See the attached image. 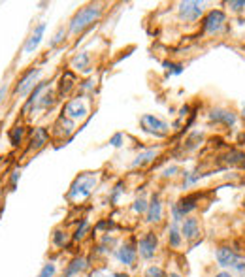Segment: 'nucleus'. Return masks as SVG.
<instances>
[{
    "mask_svg": "<svg viewBox=\"0 0 245 277\" xmlns=\"http://www.w3.org/2000/svg\"><path fill=\"white\" fill-rule=\"evenodd\" d=\"M19 178H21V174H19V172H14V174H12V188L16 187V183H17Z\"/></svg>",
    "mask_w": 245,
    "mask_h": 277,
    "instance_id": "ea45409f",
    "label": "nucleus"
},
{
    "mask_svg": "<svg viewBox=\"0 0 245 277\" xmlns=\"http://www.w3.org/2000/svg\"><path fill=\"white\" fill-rule=\"evenodd\" d=\"M66 242H68L66 232H62V230H55V232H53V244L57 245V247H64Z\"/></svg>",
    "mask_w": 245,
    "mask_h": 277,
    "instance_id": "c85d7f7f",
    "label": "nucleus"
},
{
    "mask_svg": "<svg viewBox=\"0 0 245 277\" xmlns=\"http://www.w3.org/2000/svg\"><path fill=\"white\" fill-rule=\"evenodd\" d=\"M122 187H124V185H122V181H119V183H117V185L114 187L112 194H110V202H112V204H117V202H119V196H121L122 190H124Z\"/></svg>",
    "mask_w": 245,
    "mask_h": 277,
    "instance_id": "c756f323",
    "label": "nucleus"
},
{
    "mask_svg": "<svg viewBox=\"0 0 245 277\" xmlns=\"http://www.w3.org/2000/svg\"><path fill=\"white\" fill-rule=\"evenodd\" d=\"M87 268H89V260H87L85 256H76V258H72V260H70V264L66 266L64 277L80 276V274H82V272H85Z\"/></svg>",
    "mask_w": 245,
    "mask_h": 277,
    "instance_id": "f3484780",
    "label": "nucleus"
},
{
    "mask_svg": "<svg viewBox=\"0 0 245 277\" xmlns=\"http://www.w3.org/2000/svg\"><path fill=\"white\" fill-rule=\"evenodd\" d=\"M90 277H126V276L117 274V272H110V270H94Z\"/></svg>",
    "mask_w": 245,
    "mask_h": 277,
    "instance_id": "7c9ffc66",
    "label": "nucleus"
},
{
    "mask_svg": "<svg viewBox=\"0 0 245 277\" xmlns=\"http://www.w3.org/2000/svg\"><path fill=\"white\" fill-rule=\"evenodd\" d=\"M168 68V74H181L183 72V66L181 64H166Z\"/></svg>",
    "mask_w": 245,
    "mask_h": 277,
    "instance_id": "e433bc0d",
    "label": "nucleus"
},
{
    "mask_svg": "<svg viewBox=\"0 0 245 277\" xmlns=\"http://www.w3.org/2000/svg\"><path fill=\"white\" fill-rule=\"evenodd\" d=\"M74 128H76L74 121H72V119H68V117L62 114L57 119V122H55V126H53V132H55L57 136H64V138H68V136H70V134L74 132Z\"/></svg>",
    "mask_w": 245,
    "mask_h": 277,
    "instance_id": "a211bd4d",
    "label": "nucleus"
},
{
    "mask_svg": "<svg viewBox=\"0 0 245 277\" xmlns=\"http://www.w3.org/2000/svg\"><path fill=\"white\" fill-rule=\"evenodd\" d=\"M70 66H72L74 70H78V72H89L90 68V55L87 51H82V53H78L76 57L70 60Z\"/></svg>",
    "mask_w": 245,
    "mask_h": 277,
    "instance_id": "6ab92c4d",
    "label": "nucleus"
},
{
    "mask_svg": "<svg viewBox=\"0 0 245 277\" xmlns=\"http://www.w3.org/2000/svg\"><path fill=\"white\" fill-rule=\"evenodd\" d=\"M102 12H104L102 4H87V6L80 8L72 16L70 23H68V32L72 34V36L82 34L92 23H96L98 19H100V16H102Z\"/></svg>",
    "mask_w": 245,
    "mask_h": 277,
    "instance_id": "f257e3e1",
    "label": "nucleus"
},
{
    "mask_svg": "<svg viewBox=\"0 0 245 277\" xmlns=\"http://www.w3.org/2000/svg\"><path fill=\"white\" fill-rule=\"evenodd\" d=\"M198 198H200L198 194H188L185 198H181L180 202L172 204V220L176 224H181L183 219H187L188 215L198 208Z\"/></svg>",
    "mask_w": 245,
    "mask_h": 277,
    "instance_id": "7ed1b4c3",
    "label": "nucleus"
},
{
    "mask_svg": "<svg viewBox=\"0 0 245 277\" xmlns=\"http://www.w3.org/2000/svg\"><path fill=\"white\" fill-rule=\"evenodd\" d=\"M162 202H160V198L156 194H153V198L149 200V208H147V213H146V220L147 222H160L162 219Z\"/></svg>",
    "mask_w": 245,
    "mask_h": 277,
    "instance_id": "2eb2a0df",
    "label": "nucleus"
},
{
    "mask_svg": "<svg viewBox=\"0 0 245 277\" xmlns=\"http://www.w3.org/2000/svg\"><path fill=\"white\" fill-rule=\"evenodd\" d=\"M42 68H30V70H26V72L21 76V80L17 82V85H16V89H14V92H16L17 96L19 98H23V96H26V94H30L34 89H36V85H38V80H40V76H42Z\"/></svg>",
    "mask_w": 245,
    "mask_h": 277,
    "instance_id": "20e7f679",
    "label": "nucleus"
},
{
    "mask_svg": "<svg viewBox=\"0 0 245 277\" xmlns=\"http://www.w3.org/2000/svg\"><path fill=\"white\" fill-rule=\"evenodd\" d=\"M181 226V234H183V240H187V242H194L200 238V222L196 217H187V219H183V222L180 224Z\"/></svg>",
    "mask_w": 245,
    "mask_h": 277,
    "instance_id": "4468645a",
    "label": "nucleus"
},
{
    "mask_svg": "<svg viewBox=\"0 0 245 277\" xmlns=\"http://www.w3.org/2000/svg\"><path fill=\"white\" fill-rule=\"evenodd\" d=\"M53 104H55V92L51 89H48L40 96V100H38V104L34 106V110H48V108H51Z\"/></svg>",
    "mask_w": 245,
    "mask_h": 277,
    "instance_id": "4be33fe9",
    "label": "nucleus"
},
{
    "mask_svg": "<svg viewBox=\"0 0 245 277\" xmlns=\"http://www.w3.org/2000/svg\"><path fill=\"white\" fill-rule=\"evenodd\" d=\"M180 172V166H170V168H166V170L162 172L164 178H170V176H176Z\"/></svg>",
    "mask_w": 245,
    "mask_h": 277,
    "instance_id": "c9c22d12",
    "label": "nucleus"
},
{
    "mask_svg": "<svg viewBox=\"0 0 245 277\" xmlns=\"http://www.w3.org/2000/svg\"><path fill=\"white\" fill-rule=\"evenodd\" d=\"M242 117L245 119V104H244V108H242Z\"/></svg>",
    "mask_w": 245,
    "mask_h": 277,
    "instance_id": "79ce46f5",
    "label": "nucleus"
},
{
    "mask_svg": "<svg viewBox=\"0 0 245 277\" xmlns=\"http://www.w3.org/2000/svg\"><path fill=\"white\" fill-rule=\"evenodd\" d=\"M147 208H149V202H147L146 196H138L136 200H134V204H132V210H134V213H147Z\"/></svg>",
    "mask_w": 245,
    "mask_h": 277,
    "instance_id": "a878e982",
    "label": "nucleus"
},
{
    "mask_svg": "<svg viewBox=\"0 0 245 277\" xmlns=\"http://www.w3.org/2000/svg\"><path fill=\"white\" fill-rule=\"evenodd\" d=\"M230 272H232V274H238V277H245V258H240L238 264L230 270Z\"/></svg>",
    "mask_w": 245,
    "mask_h": 277,
    "instance_id": "72a5a7b5",
    "label": "nucleus"
},
{
    "mask_svg": "<svg viewBox=\"0 0 245 277\" xmlns=\"http://www.w3.org/2000/svg\"><path fill=\"white\" fill-rule=\"evenodd\" d=\"M64 115L72 121H82L89 115V106L83 98H72L64 104Z\"/></svg>",
    "mask_w": 245,
    "mask_h": 277,
    "instance_id": "1a4fd4ad",
    "label": "nucleus"
},
{
    "mask_svg": "<svg viewBox=\"0 0 245 277\" xmlns=\"http://www.w3.org/2000/svg\"><path fill=\"white\" fill-rule=\"evenodd\" d=\"M46 28H48V24L44 23V21L34 26V30L30 32V36L26 38V42H24L23 46V51L26 55H32L34 51L40 48L42 40H44V34H46Z\"/></svg>",
    "mask_w": 245,
    "mask_h": 277,
    "instance_id": "f8f14e48",
    "label": "nucleus"
},
{
    "mask_svg": "<svg viewBox=\"0 0 245 277\" xmlns=\"http://www.w3.org/2000/svg\"><path fill=\"white\" fill-rule=\"evenodd\" d=\"M55 274H57V264L55 262H46L42 266L38 277H55Z\"/></svg>",
    "mask_w": 245,
    "mask_h": 277,
    "instance_id": "bb28decb",
    "label": "nucleus"
},
{
    "mask_svg": "<svg viewBox=\"0 0 245 277\" xmlns=\"http://www.w3.org/2000/svg\"><path fill=\"white\" fill-rule=\"evenodd\" d=\"M208 119L215 124H222V126H236L238 122V115L228 110V108H222V106H217L210 110V114H208Z\"/></svg>",
    "mask_w": 245,
    "mask_h": 277,
    "instance_id": "6e6552de",
    "label": "nucleus"
},
{
    "mask_svg": "<svg viewBox=\"0 0 245 277\" xmlns=\"http://www.w3.org/2000/svg\"><path fill=\"white\" fill-rule=\"evenodd\" d=\"M204 8H206V2L185 0V2H180L178 14H180L181 21H185V23H196L200 17L204 16Z\"/></svg>",
    "mask_w": 245,
    "mask_h": 277,
    "instance_id": "0eeeda50",
    "label": "nucleus"
},
{
    "mask_svg": "<svg viewBox=\"0 0 245 277\" xmlns=\"http://www.w3.org/2000/svg\"><path fill=\"white\" fill-rule=\"evenodd\" d=\"M158 249V238L153 232H147L146 236L140 238L138 242V254L144 260H151Z\"/></svg>",
    "mask_w": 245,
    "mask_h": 277,
    "instance_id": "9d476101",
    "label": "nucleus"
},
{
    "mask_svg": "<svg viewBox=\"0 0 245 277\" xmlns=\"http://www.w3.org/2000/svg\"><path fill=\"white\" fill-rule=\"evenodd\" d=\"M144 277H166V276H164L162 268H158V266H149V268L146 270Z\"/></svg>",
    "mask_w": 245,
    "mask_h": 277,
    "instance_id": "2f4dec72",
    "label": "nucleus"
},
{
    "mask_svg": "<svg viewBox=\"0 0 245 277\" xmlns=\"http://www.w3.org/2000/svg\"><path fill=\"white\" fill-rule=\"evenodd\" d=\"M168 244L174 249H180L181 244H183V234H181V226L172 222V226L168 228Z\"/></svg>",
    "mask_w": 245,
    "mask_h": 277,
    "instance_id": "aec40b11",
    "label": "nucleus"
},
{
    "mask_svg": "<svg viewBox=\"0 0 245 277\" xmlns=\"http://www.w3.org/2000/svg\"><path fill=\"white\" fill-rule=\"evenodd\" d=\"M6 92H8V85L4 83V85H0V104H2V100L6 96Z\"/></svg>",
    "mask_w": 245,
    "mask_h": 277,
    "instance_id": "58836bf2",
    "label": "nucleus"
},
{
    "mask_svg": "<svg viewBox=\"0 0 245 277\" xmlns=\"http://www.w3.org/2000/svg\"><path fill=\"white\" fill-rule=\"evenodd\" d=\"M115 256L122 266H134V262L138 258V247H134L130 242H126L115 251Z\"/></svg>",
    "mask_w": 245,
    "mask_h": 277,
    "instance_id": "ddd939ff",
    "label": "nucleus"
},
{
    "mask_svg": "<svg viewBox=\"0 0 245 277\" xmlns=\"http://www.w3.org/2000/svg\"><path fill=\"white\" fill-rule=\"evenodd\" d=\"M170 277H183L181 274H178V272H170Z\"/></svg>",
    "mask_w": 245,
    "mask_h": 277,
    "instance_id": "a19ab883",
    "label": "nucleus"
},
{
    "mask_svg": "<svg viewBox=\"0 0 245 277\" xmlns=\"http://www.w3.org/2000/svg\"><path fill=\"white\" fill-rule=\"evenodd\" d=\"M48 138H49V134H48V130L44 128V126H40V128H36L34 130V136H32V147H42L46 142H48Z\"/></svg>",
    "mask_w": 245,
    "mask_h": 277,
    "instance_id": "5701e85b",
    "label": "nucleus"
},
{
    "mask_svg": "<svg viewBox=\"0 0 245 277\" xmlns=\"http://www.w3.org/2000/svg\"><path fill=\"white\" fill-rule=\"evenodd\" d=\"M232 12H236V14H240V12H244L245 10V0H232V2H228L226 4Z\"/></svg>",
    "mask_w": 245,
    "mask_h": 277,
    "instance_id": "473e14b6",
    "label": "nucleus"
},
{
    "mask_svg": "<svg viewBox=\"0 0 245 277\" xmlns=\"http://www.w3.org/2000/svg\"><path fill=\"white\" fill-rule=\"evenodd\" d=\"M140 124H142V130L151 134V136H155V138H164L170 132V124L168 122L151 114L142 115L140 117Z\"/></svg>",
    "mask_w": 245,
    "mask_h": 277,
    "instance_id": "39448f33",
    "label": "nucleus"
},
{
    "mask_svg": "<svg viewBox=\"0 0 245 277\" xmlns=\"http://www.w3.org/2000/svg\"><path fill=\"white\" fill-rule=\"evenodd\" d=\"M215 260H217V264L222 270H232L238 264V260H240V254L232 247H228V245H222V247H219L215 251Z\"/></svg>",
    "mask_w": 245,
    "mask_h": 277,
    "instance_id": "9b49d317",
    "label": "nucleus"
},
{
    "mask_svg": "<svg viewBox=\"0 0 245 277\" xmlns=\"http://www.w3.org/2000/svg\"><path fill=\"white\" fill-rule=\"evenodd\" d=\"M156 155H158V149H155V147L146 149V151H142V153H138V155L132 158L130 168H144L146 164L153 162V160L156 158Z\"/></svg>",
    "mask_w": 245,
    "mask_h": 277,
    "instance_id": "dca6fc26",
    "label": "nucleus"
},
{
    "mask_svg": "<svg viewBox=\"0 0 245 277\" xmlns=\"http://www.w3.org/2000/svg\"><path fill=\"white\" fill-rule=\"evenodd\" d=\"M122 144H124V134H122V132H117V134H114V136L110 138V146L121 147Z\"/></svg>",
    "mask_w": 245,
    "mask_h": 277,
    "instance_id": "f704fd0d",
    "label": "nucleus"
},
{
    "mask_svg": "<svg viewBox=\"0 0 245 277\" xmlns=\"http://www.w3.org/2000/svg\"><path fill=\"white\" fill-rule=\"evenodd\" d=\"M226 26V14L222 12V10H212V12H208L202 19V30L206 34H215L222 32V28Z\"/></svg>",
    "mask_w": 245,
    "mask_h": 277,
    "instance_id": "423d86ee",
    "label": "nucleus"
},
{
    "mask_svg": "<svg viewBox=\"0 0 245 277\" xmlns=\"http://www.w3.org/2000/svg\"><path fill=\"white\" fill-rule=\"evenodd\" d=\"M96 174H82L78 176L76 181L72 183V187L68 190V198L72 202H83L85 198H89L92 188L96 187Z\"/></svg>",
    "mask_w": 245,
    "mask_h": 277,
    "instance_id": "f03ea898",
    "label": "nucleus"
},
{
    "mask_svg": "<svg viewBox=\"0 0 245 277\" xmlns=\"http://www.w3.org/2000/svg\"><path fill=\"white\" fill-rule=\"evenodd\" d=\"M215 277H236L230 270H220L219 274H215Z\"/></svg>",
    "mask_w": 245,
    "mask_h": 277,
    "instance_id": "4c0bfd02",
    "label": "nucleus"
},
{
    "mask_svg": "<svg viewBox=\"0 0 245 277\" xmlns=\"http://www.w3.org/2000/svg\"><path fill=\"white\" fill-rule=\"evenodd\" d=\"M87 230H89V220L87 219H83L80 224H78V228H76V232H74V240L76 242H80L85 234H87Z\"/></svg>",
    "mask_w": 245,
    "mask_h": 277,
    "instance_id": "cd10ccee",
    "label": "nucleus"
},
{
    "mask_svg": "<svg viewBox=\"0 0 245 277\" xmlns=\"http://www.w3.org/2000/svg\"><path fill=\"white\" fill-rule=\"evenodd\" d=\"M222 160L228 164V166H238V164H245V153L244 151H236L232 149L226 155L222 156Z\"/></svg>",
    "mask_w": 245,
    "mask_h": 277,
    "instance_id": "412c9836",
    "label": "nucleus"
},
{
    "mask_svg": "<svg viewBox=\"0 0 245 277\" xmlns=\"http://www.w3.org/2000/svg\"><path fill=\"white\" fill-rule=\"evenodd\" d=\"M68 34V26H64V24H60L57 28V32H55V36L49 40V48L53 49V48H57L60 42H64V36Z\"/></svg>",
    "mask_w": 245,
    "mask_h": 277,
    "instance_id": "b1692460",
    "label": "nucleus"
},
{
    "mask_svg": "<svg viewBox=\"0 0 245 277\" xmlns=\"http://www.w3.org/2000/svg\"><path fill=\"white\" fill-rule=\"evenodd\" d=\"M23 134H24V128L21 124H19V126H14V128L10 130V144H12V146H19L21 140H23Z\"/></svg>",
    "mask_w": 245,
    "mask_h": 277,
    "instance_id": "393cba45",
    "label": "nucleus"
}]
</instances>
